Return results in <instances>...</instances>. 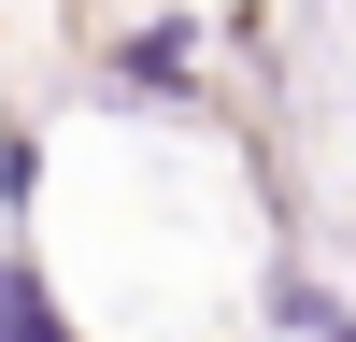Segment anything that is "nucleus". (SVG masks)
I'll list each match as a JSON object with an SVG mask.
<instances>
[{
	"label": "nucleus",
	"instance_id": "obj_4",
	"mask_svg": "<svg viewBox=\"0 0 356 342\" xmlns=\"http://www.w3.org/2000/svg\"><path fill=\"white\" fill-rule=\"evenodd\" d=\"M314 342H356V328H342V314H328V328H314Z\"/></svg>",
	"mask_w": 356,
	"mask_h": 342
},
{
	"label": "nucleus",
	"instance_id": "obj_1",
	"mask_svg": "<svg viewBox=\"0 0 356 342\" xmlns=\"http://www.w3.org/2000/svg\"><path fill=\"white\" fill-rule=\"evenodd\" d=\"M114 72H129V86H157V100H186L200 43H186V28H129V43H114Z\"/></svg>",
	"mask_w": 356,
	"mask_h": 342
},
{
	"label": "nucleus",
	"instance_id": "obj_3",
	"mask_svg": "<svg viewBox=\"0 0 356 342\" xmlns=\"http://www.w3.org/2000/svg\"><path fill=\"white\" fill-rule=\"evenodd\" d=\"M271 328L314 342V328H328V285H314V271H271Z\"/></svg>",
	"mask_w": 356,
	"mask_h": 342
},
{
	"label": "nucleus",
	"instance_id": "obj_2",
	"mask_svg": "<svg viewBox=\"0 0 356 342\" xmlns=\"http://www.w3.org/2000/svg\"><path fill=\"white\" fill-rule=\"evenodd\" d=\"M0 342H72V314L43 300V271H29V256H0Z\"/></svg>",
	"mask_w": 356,
	"mask_h": 342
}]
</instances>
